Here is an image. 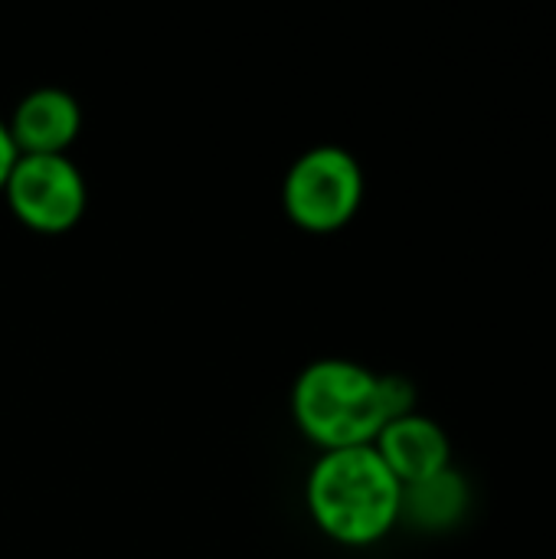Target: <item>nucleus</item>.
I'll return each mask as SVG.
<instances>
[{
	"label": "nucleus",
	"mask_w": 556,
	"mask_h": 559,
	"mask_svg": "<svg viewBox=\"0 0 556 559\" xmlns=\"http://www.w3.org/2000/svg\"><path fill=\"white\" fill-rule=\"evenodd\" d=\"M403 485L374 445L321 452L305 485V504L321 534L347 547L377 544L400 521Z\"/></svg>",
	"instance_id": "obj_1"
},
{
	"label": "nucleus",
	"mask_w": 556,
	"mask_h": 559,
	"mask_svg": "<svg viewBox=\"0 0 556 559\" xmlns=\"http://www.w3.org/2000/svg\"><path fill=\"white\" fill-rule=\"evenodd\" d=\"M292 416L308 442L321 452L374 445L390 423L380 377L354 360H315L292 386Z\"/></svg>",
	"instance_id": "obj_2"
},
{
	"label": "nucleus",
	"mask_w": 556,
	"mask_h": 559,
	"mask_svg": "<svg viewBox=\"0 0 556 559\" xmlns=\"http://www.w3.org/2000/svg\"><path fill=\"white\" fill-rule=\"evenodd\" d=\"M364 200V170L338 144L298 154L282 180V210L305 233H334L354 219Z\"/></svg>",
	"instance_id": "obj_3"
},
{
	"label": "nucleus",
	"mask_w": 556,
	"mask_h": 559,
	"mask_svg": "<svg viewBox=\"0 0 556 559\" xmlns=\"http://www.w3.org/2000/svg\"><path fill=\"white\" fill-rule=\"evenodd\" d=\"M3 197L10 213L43 236L69 233L88 206L85 177L66 154H20Z\"/></svg>",
	"instance_id": "obj_4"
},
{
	"label": "nucleus",
	"mask_w": 556,
	"mask_h": 559,
	"mask_svg": "<svg viewBox=\"0 0 556 559\" xmlns=\"http://www.w3.org/2000/svg\"><path fill=\"white\" fill-rule=\"evenodd\" d=\"M7 131L16 154H66L82 131V105L66 88H33L13 108Z\"/></svg>",
	"instance_id": "obj_5"
},
{
	"label": "nucleus",
	"mask_w": 556,
	"mask_h": 559,
	"mask_svg": "<svg viewBox=\"0 0 556 559\" xmlns=\"http://www.w3.org/2000/svg\"><path fill=\"white\" fill-rule=\"evenodd\" d=\"M374 449L403 488L449 468L446 432L433 419H423L416 413L387 423L374 439Z\"/></svg>",
	"instance_id": "obj_6"
},
{
	"label": "nucleus",
	"mask_w": 556,
	"mask_h": 559,
	"mask_svg": "<svg viewBox=\"0 0 556 559\" xmlns=\"http://www.w3.org/2000/svg\"><path fill=\"white\" fill-rule=\"evenodd\" d=\"M465 504H469L465 481L452 468H446L433 478H423L403 488L400 518H406L410 524L423 531H446L459 524V518L465 514Z\"/></svg>",
	"instance_id": "obj_7"
},
{
	"label": "nucleus",
	"mask_w": 556,
	"mask_h": 559,
	"mask_svg": "<svg viewBox=\"0 0 556 559\" xmlns=\"http://www.w3.org/2000/svg\"><path fill=\"white\" fill-rule=\"evenodd\" d=\"M16 157H20V154H16V147H13V138H10V131H7V121H0V193H3V187H7V177H10Z\"/></svg>",
	"instance_id": "obj_8"
}]
</instances>
